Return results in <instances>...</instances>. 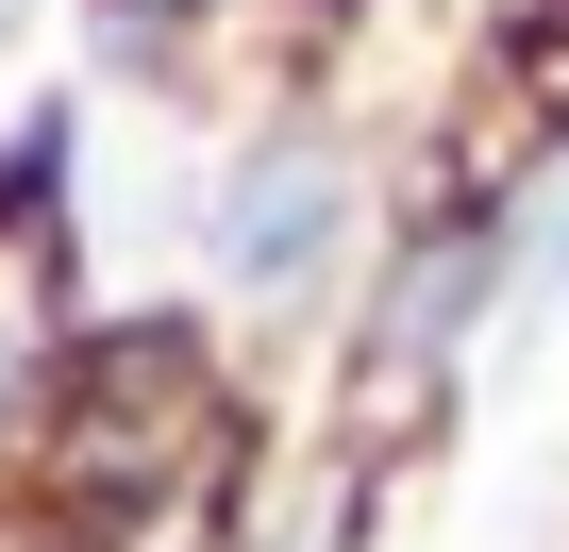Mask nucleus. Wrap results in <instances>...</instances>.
<instances>
[{"label": "nucleus", "mask_w": 569, "mask_h": 552, "mask_svg": "<svg viewBox=\"0 0 569 552\" xmlns=\"http://www.w3.org/2000/svg\"><path fill=\"white\" fill-rule=\"evenodd\" d=\"M336 218H352L336 151H251V168L218 184V268H234L251 302H284V285H319V251H336Z\"/></svg>", "instance_id": "obj_1"}, {"label": "nucleus", "mask_w": 569, "mask_h": 552, "mask_svg": "<svg viewBox=\"0 0 569 552\" xmlns=\"http://www.w3.org/2000/svg\"><path fill=\"white\" fill-rule=\"evenodd\" d=\"M536 285H552V302H569V201H552V234H536Z\"/></svg>", "instance_id": "obj_2"}]
</instances>
